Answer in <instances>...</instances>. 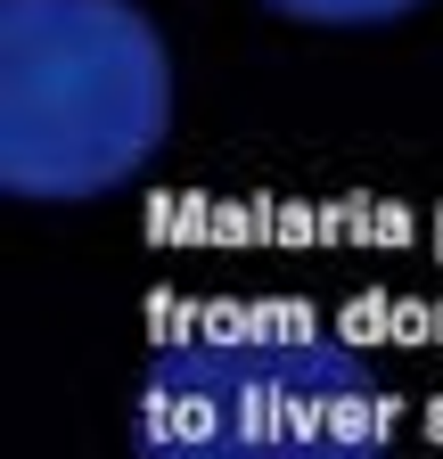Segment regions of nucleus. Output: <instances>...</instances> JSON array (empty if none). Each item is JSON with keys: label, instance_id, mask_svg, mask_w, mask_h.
I'll use <instances>...</instances> for the list:
<instances>
[{"label": "nucleus", "instance_id": "f257e3e1", "mask_svg": "<svg viewBox=\"0 0 443 459\" xmlns=\"http://www.w3.org/2000/svg\"><path fill=\"white\" fill-rule=\"evenodd\" d=\"M132 459H395V394L320 320L205 312L148 344Z\"/></svg>", "mask_w": 443, "mask_h": 459}, {"label": "nucleus", "instance_id": "f03ea898", "mask_svg": "<svg viewBox=\"0 0 443 459\" xmlns=\"http://www.w3.org/2000/svg\"><path fill=\"white\" fill-rule=\"evenodd\" d=\"M173 140V49L140 0H0V189L91 205Z\"/></svg>", "mask_w": 443, "mask_h": 459}, {"label": "nucleus", "instance_id": "7ed1b4c3", "mask_svg": "<svg viewBox=\"0 0 443 459\" xmlns=\"http://www.w3.org/2000/svg\"><path fill=\"white\" fill-rule=\"evenodd\" d=\"M263 9H280L296 25H328V33H369V25H395L427 0H263Z\"/></svg>", "mask_w": 443, "mask_h": 459}]
</instances>
